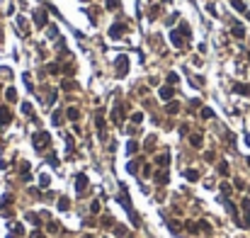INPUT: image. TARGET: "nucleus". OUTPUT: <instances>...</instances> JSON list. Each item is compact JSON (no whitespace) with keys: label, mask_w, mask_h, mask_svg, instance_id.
Masks as SVG:
<instances>
[{"label":"nucleus","mask_w":250,"mask_h":238,"mask_svg":"<svg viewBox=\"0 0 250 238\" xmlns=\"http://www.w3.org/2000/svg\"><path fill=\"white\" fill-rule=\"evenodd\" d=\"M34 146L37 148H46L49 146V134H37V136H34Z\"/></svg>","instance_id":"1"},{"label":"nucleus","mask_w":250,"mask_h":238,"mask_svg":"<svg viewBox=\"0 0 250 238\" xmlns=\"http://www.w3.org/2000/svg\"><path fill=\"white\" fill-rule=\"evenodd\" d=\"M34 22H37L39 27H44V24H46V12H44V10H37V12H34Z\"/></svg>","instance_id":"2"},{"label":"nucleus","mask_w":250,"mask_h":238,"mask_svg":"<svg viewBox=\"0 0 250 238\" xmlns=\"http://www.w3.org/2000/svg\"><path fill=\"white\" fill-rule=\"evenodd\" d=\"M10 119H12V114H10L8 107H0V124H8Z\"/></svg>","instance_id":"3"},{"label":"nucleus","mask_w":250,"mask_h":238,"mask_svg":"<svg viewBox=\"0 0 250 238\" xmlns=\"http://www.w3.org/2000/svg\"><path fill=\"white\" fill-rule=\"evenodd\" d=\"M117 71H119V75H126V56H121L117 61Z\"/></svg>","instance_id":"4"},{"label":"nucleus","mask_w":250,"mask_h":238,"mask_svg":"<svg viewBox=\"0 0 250 238\" xmlns=\"http://www.w3.org/2000/svg\"><path fill=\"white\" fill-rule=\"evenodd\" d=\"M233 90L241 92V95H250V88H248V85H243V83H236V85H233Z\"/></svg>","instance_id":"5"},{"label":"nucleus","mask_w":250,"mask_h":238,"mask_svg":"<svg viewBox=\"0 0 250 238\" xmlns=\"http://www.w3.org/2000/svg\"><path fill=\"white\" fill-rule=\"evenodd\" d=\"M124 29H126L124 24H114V27H112V37H114V39L121 37V34H124Z\"/></svg>","instance_id":"6"},{"label":"nucleus","mask_w":250,"mask_h":238,"mask_svg":"<svg viewBox=\"0 0 250 238\" xmlns=\"http://www.w3.org/2000/svg\"><path fill=\"white\" fill-rule=\"evenodd\" d=\"M233 37H238V39H243V37H245V29H243L241 24H233Z\"/></svg>","instance_id":"7"},{"label":"nucleus","mask_w":250,"mask_h":238,"mask_svg":"<svg viewBox=\"0 0 250 238\" xmlns=\"http://www.w3.org/2000/svg\"><path fill=\"white\" fill-rule=\"evenodd\" d=\"M75 185H78V192H83L85 187H88V177H85V175H80V177H78V182H75Z\"/></svg>","instance_id":"8"},{"label":"nucleus","mask_w":250,"mask_h":238,"mask_svg":"<svg viewBox=\"0 0 250 238\" xmlns=\"http://www.w3.org/2000/svg\"><path fill=\"white\" fill-rule=\"evenodd\" d=\"M173 88H163V90H160V97H163V100H170V97H173Z\"/></svg>","instance_id":"9"},{"label":"nucleus","mask_w":250,"mask_h":238,"mask_svg":"<svg viewBox=\"0 0 250 238\" xmlns=\"http://www.w3.org/2000/svg\"><path fill=\"white\" fill-rule=\"evenodd\" d=\"M170 39H173V44H175V46H182V37H180L177 32H173V34H170Z\"/></svg>","instance_id":"10"},{"label":"nucleus","mask_w":250,"mask_h":238,"mask_svg":"<svg viewBox=\"0 0 250 238\" xmlns=\"http://www.w3.org/2000/svg\"><path fill=\"white\" fill-rule=\"evenodd\" d=\"M168 160H170V156H168V153H163V156L158 158V165H160V168H165V165H168Z\"/></svg>","instance_id":"11"},{"label":"nucleus","mask_w":250,"mask_h":238,"mask_svg":"<svg viewBox=\"0 0 250 238\" xmlns=\"http://www.w3.org/2000/svg\"><path fill=\"white\" fill-rule=\"evenodd\" d=\"M187 180H197V177H199V173H197V170H187Z\"/></svg>","instance_id":"12"},{"label":"nucleus","mask_w":250,"mask_h":238,"mask_svg":"<svg viewBox=\"0 0 250 238\" xmlns=\"http://www.w3.org/2000/svg\"><path fill=\"white\" fill-rule=\"evenodd\" d=\"M233 8H236V10H241V12H243V10H245V5H243V0H233Z\"/></svg>","instance_id":"13"},{"label":"nucleus","mask_w":250,"mask_h":238,"mask_svg":"<svg viewBox=\"0 0 250 238\" xmlns=\"http://www.w3.org/2000/svg\"><path fill=\"white\" fill-rule=\"evenodd\" d=\"M78 114H80V112L75 110V107H71V110H68V117H71V119H78Z\"/></svg>","instance_id":"14"},{"label":"nucleus","mask_w":250,"mask_h":238,"mask_svg":"<svg viewBox=\"0 0 250 238\" xmlns=\"http://www.w3.org/2000/svg\"><path fill=\"white\" fill-rule=\"evenodd\" d=\"M5 95H8V100H10V102H12V100H15V97H17V92L12 90V88H10V90H8V92H5Z\"/></svg>","instance_id":"15"},{"label":"nucleus","mask_w":250,"mask_h":238,"mask_svg":"<svg viewBox=\"0 0 250 238\" xmlns=\"http://www.w3.org/2000/svg\"><path fill=\"white\" fill-rule=\"evenodd\" d=\"M22 112H24V114H29V117H32V105H27V102H24V105H22Z\"/></svg>","instance_id":"16"},{"label":"nucleus","mask_w":250,"mask_h":238,"mask_svg":"<svg viewBox=\"0 0 250 238\" xmlns=\"http://www.w3.org/2000/svg\"><path fill=\"white\" fill-rule=\"evenodd\" d=\"M136 148H139V143H136V141H129V153H136Z\"/></svg>","instance_id":"17"},{"label":"nucleus","mask_w":250,"mask_h":238,"mask_svg":"<svg viewBox=\"0 0 250 238\" xmlns=\"http://www.w3.org/2000/svg\"><path fill=\"white\" fill-rule=\"evenodd\" d=\"M219 173H221V175H228V165L221 163V165H219Z\"/></svg>","instance_id":"18"},{"label":"nucleus","mask_w":250,"mask_h":238,"mask_svg":"<svg viewBox=\"0 0 250 238\" xmlns=\"http://www.w3.org/2000/svg\"><path fill=\"white\" fill-rule=\"evenodd\" d=\"M117 5H119V0H107V8H109V10H114Z\"/></svg>","instance_id":"19"},{"label":"nucleus","mask_w":250,"mask_h":238,"mask_svg":"<svg viewBox=\"0 0 250 238\" xmlns=\"http://www.w3.org/2000/svg\"><path fill=\"white\" fill-rule=\"evenodd\" d=\"M192 143H194V146H199V143H202V136H199V134H194V136H192Z\"/></svg>","instance_id":"20"},{"label":"nucleus","mask_w":250,"mask_h":238,"mask_svg":"<svg viewBox=\"0 0 250 238\" xmlns=\"http://www.w3.org/2000/svg\"><path fill=\"white\" fill-rule=\"evenodd\" d=\"M243 211H248V214H250V199H243Z\"/></svg>","instance_id":"21"},{"label":"nucleus","mask_w":250,"mask_h":238,"mask_svg":"<svg viewBox=\"0 0 250 238\" xmlns=\"http://www.w3.org/2000/svg\"><path fill=\"white\" fill-rule=\"evenodd\" d=\"M58 209H68V199H61V202H58Z\"/></svg>","instance_id":"22"},{"label":"nucleus","mask_w":250,"mask_h":238,"mask_svg":"<svg viewBox=\"0 0 250 238\" xmlns=\"http://www.w3.org/2000/svg\"><path fill=\"white\" fill-rule=\"evenodd\" d=\"M211 114H214V112L209 110V107H206V110H202V117H206V119H209V117H211Z\"/></svg>","instance_id":"23"},{"label":"nucleus","mask_w":250,"mask_h":238,"mask_svg":"<svg viewBox=\"0 0 250 238\" xmlns=\"http://www.w3.org/2000/svg\"><path fill=\"white\" fill-rule=\"evenodd\" d=\"M245 143H248V146H250V134H248V136H245Z\"/></svg>","instance_id":"24"},{"label":"nucleus","mask_w":250,"mask_h":238,"mask_svg":"<svg viewBox=\"0 0 250 238\" xmlns=\"http://www.w3.org/2000/svg\"><path fill=\"white\" fill-rule=\"evenodd\" d=\"M245 226H248V229H250V216H248V219H245Z\"/></svg>","instance_id":"25"},{"label":"nucleus","mask_w":250,"mask_h":238,"mask_svg":"<svg viewBox=\"0 0 250 238\" xmlns=\"http://www.w3.org/2000/svg\"><path fill=\"white\" fill-rule=\"evenodd\" d=\"M83 238H93V236H83Z\"/></svg>","instance_id":"26"},{"label":"nucleus","mask_w":250,"mask_h":238,"mask_svg":"<svg viewBox=\"0 0 250 238\" xmlns=\"http://www.w3.org/2000/svg\"><path fill=\"white\" fill-rule=\"evenodd\" d=\"M248 19H250V12H248Z\"/></svg>","instance_id":"27"},{"label":"nucleus","mask_w":250,"mask_h":238,"mask_svg":"<svg viewBox=\"0 0 250 238\" xmlns=\"http://www.w3.org/2000/svg\"><path fill=\"white\" fill-rule=\"evenodd\" d=\"M248 165H250V158H248Z\"/></svg>","instance_id":"28"},{"label":"nucleus","mask_w":250,"mask_h":238,"mask_svg":"<svg viewBox=\"0 0 250 238\" xmlns=\"http://www.w3.org/2000/svg\"><path fill=\"white\" fill-rule=\"evenodd\" d=\"M248 58H250V54H248Z\"/></svg>","instance_id":"29"}]
</instances>
